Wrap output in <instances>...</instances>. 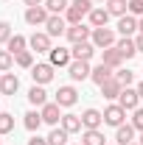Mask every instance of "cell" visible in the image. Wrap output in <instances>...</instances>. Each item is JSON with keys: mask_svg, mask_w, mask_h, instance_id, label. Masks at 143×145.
Listing matches in <instances>:
<instances>
[{"mask_svg": "<svg viewBox=\"0 0 143 145\" xmlns=\"http://www.w3.org/2000/svg\"><path fill=\"white\" fill-rule=\"evenodd\" d=\"M59 103H45V106L39 109V114H42V123H48V126H59V123H62V112H59Z\"/></svg>", "mask_w": 143, "mask_h": 145, "instance_id": "8", "label": "cell"}, {"mask_svg": "<svg viewBox=\"0 0 143 145\" xmlns=\"http://www.w3.org/2000/svg\"><path fill=\"white\" fill-rule=\"evenodd\" d=\"M95 50H98V48H95L90 39H87V42H79V45H73V48H70L73 59H79V61H90V59L95 56Z\"/></svg>", "mask_w": 143, "mask_h": 145, "instance_id": "11", "label": "cell"}, {"mask_svg": "<svg viewBox=\"0 0 143 145\" xmlns=\"http://www.w3.org/2000/svg\"><path fill=\"white\" fill-rule=\"evenodd\" d=\"M28 101H31V106H45V103H48V92L42 89V87H39V84H34V87H31V89H28Z\"/></svg>", "mask_w": 143, "mask_h": 145, "instance_id": "26", "label": "cell"}, {"mask_svg": "<svg viewBox=\"0 0 143 145\" xmlns=\"http://www.w3.org/2000/svg\"><path fill=\"white\" fill-rule=\"evenodd\" d=\"M132 126H135V131H143V109L140 106L132 112Z\"/></svg>", "mask_w": 143, "mask_h": 145, "instance_id": "37", "label": "cell"}, {"mask_svg": "<svg viewBox=\"0 0 143 145\" xmlns=\"http://www.w3.org/2000/svg\"><path fill=\"white\" fill-rule=\"evenodd\" d=\"M23 126L28 128L31 134L39 131V126H42V114H39V112H25V114H23Z\"/></svg>", "mask_w": 143, "mask_h": 145, "instance_id": "28", "label": "cell"}, {"mask_svg": "<svg viewBox=\"0 0 143 145\" xmlns=\"http://www.w3.org/2000/svg\"><path fill=\"white\" fill-rule=\"evenodd\" d=\"M14 67V53H9V50H0V72H9Z\"/></svg>", "mask_w": 143, "mask_h": 145, "instance_id": "34", "label": "cell"}, {"mask_svg": "<svg viewBox=\"0 0 143 145\" xmlns=\"http://www.w3.org/2000/svg\"><path fill=\"white\" fill-rule=\"evenodd\" d=\"M104 8L112 17H124V14H129V0H107Z\"/></svg>", "mask_w": 143, "mask_h": 145, "instance_id": "25", "label": "cell"}, {"mask_svg": "<svg viewBox=\"0 0 143 145\" xmlns=\"http://www.w3.org/2000/svg\"><path fill=\"white\" fill-rule=\"evenodd\" d=\"M68 39H70L73 45H79V42H87L90 36H93V25H84V22H79V25H68Z\"/></svg>", "mask_w": 143, "mask_h": 145, "instance_id": "5", "label": "cell"}, {"mask_svg": "<svg viewBox=\"0 0 143 145\" xmlns=\"http://www.w3.org/2000/svg\"><path fill=\"white\" fill-rule=\"evenodd\" d=\"M11 36H14V34H11V25H9L6 20H0V45H6Z\"/></svg>", "mask_w": 143, "mask_h": 145, "instance_id": "36", "label": "cell"}, {"mask_svg": "<svg viewBox=\"0 0 143 145\" xmlns=\"http://www.w3.org/2000/svg\"><path fill=\"white\" fill-rule=\"evenodd\" d=\"M76 101H79V92L73 89V87H59V89H56V103H59L62 109L73 106Z\"/></svg>", "mask_w": 143, "mask_h": 145, "instance_id": "14", "label": "cell"}, {"mask_svg": "<svg viewBox=\"0 0 143 145\" xmlns=\"http://www.w3.org/2000/svg\"><path fill=\"white\" fill-rule=\"evenodd\" d=\"M68 72H70L73 81H84V78H90L93 67H90V61H79V59H73L70 67H68Z\"/></svg>", "mask_w": 143, "mask_h": 145, "instance_id": "12", "label": "cell"}, {"mask_svg": "<svg viewBox=\"0 0 143 145\" xmlns=\"http://www.w3.org/2000/svg\"><path fill=\"white\" fill-rule=\"evenodd\" d=\"M48 17H51V11L45 8V6H31V8H25V22L28 25H45L48 22Z\"/></svg>", "mask_w": 143, "mask_h": 145, "instance_id": "7", "label": "cell"}, {"mask_svg": "<svg viewBox=\"0 0 143 145\" xmlns=\"http://www.w3.org/2000/svg\"><path fill=\"white\" fill-rule=\"evenodd\" d=\"M135 89H138V95H140V101H143V81L138 84V87H135Z\"/></svg>", "mask_w": 143, "mask_h": 145, "instance_id": "43", "label": "cell"}, {"mask_svg": "<svg viewBox=\"0 0 143 145\" xmlns=\"http://www.w3.org/2000/svg\"><path fill=\"white\" fill-rule=\"evenodd\" d=\"M135 31H138V20L132 17V14L118 17V34H121V36H132Z\"/></svg>", "mask_w": 143, "mask_h": 145, "instance_id": "21", "label": "cell"}, {"mask_svg": "<svg viewBox=\"0 0 143 145\" xmlns=\"http://www.w3.org/2000/svg\"><path fill=\"white\" fill-rule=\"evenodd\" d=\"M115 48H118V53L124 56V61H126V59H132V56H138V45H135L132 36H121V39L115 42Z\"/></svg>", "mask_w": 143, "mask_h": 145, "instance_id": "15", "label": "cell"}, {"mask_svg": "<svg viewBox=\"0 0 143 145\" xmlns=\"http://www.w3.org/2000/svg\"><path fill=\"white\" fill-rule=\"evenodd\" d=\"M31 78H34V84L45 87L48 81H54V64H51V61H42V64H34V67H31Z\"/></svg>", "mask_w": 143, "mask_h": 145, "instance_id": "2", "label": "cell"}, {"mask_svg": "<svg viewBox=\"0 0 143 145\" xmlns=\"http://www.w3.org/2000/svg\"><path fill=\"white\" fill-rule=\"evenodd\" d=\"M45 34L48 36H65L68 34V20L62 14H51L48 22H45Z\"/></svg>", "mask_w": 143, "mask_h": 145, "instance_id": "4", "label": "cell"}, {"mask_svg": "<svg viewBox=\"0 0 143 145\" xmlns=\"http://www.w3.org/2000/svg\"><path fill=\"white\" fill-rule=\"evenodd\" d=\"M87 17H90V25H93V28H104V25L109 22V17H112V14H109L104 6H98V8H93V11H90Z\"/></svg>", "mask_w": 143, "mask_h": 145, "instance_id": "18", "label": "cell"}, {"mask_svg": "<svg viewBox=\"0 0 143 145\" xmlns=\"http://www.w3.org/2000/svg\"><path fill=\"white\" fill-rule=\"evenodd\" d=\"M51 64L54 67H70V61H73V53L68 50V48H51Z\"/></svg>", "mask_w": 143, "mask_h": 145, "instance_id": "13", "label": "cell"}, {"mask_svg": "<svg viewBox=\"0 0 143 145\" xmlns=\"http://www.w3.org/2000/svg\"><path fill=\"white\" fill-rule=\"evenodd\" d=\"M25 6L31 8V6H45V0H25Z\"/></svg>", "mask_w": 143, "mask_h": 145, "instance_id": "42", "label": "cell"}, {"mask_svg": "<svg viewBox=\"0 0 143 145\" xmlns=\"http://www.w3.org/2000/svg\"><path fill=\"white\" fill-rule=\"evenodd\" d=\"M129 14L132 17H143V0H129Z\"/></svg>", "mask_w": 143, "mask_h": 145, "instance_id": "38", "label": "cell"}, {"mask_svg": "<svg viewBox=\"0 0 143 145\" xmlns=\"http://www.w3.org/2000/svg\"><path fill=\"white\" fill-rule=\"evenodd\" d=\"M14 61H17L20 67L31 70V67H34V53H31V50H23V53H17V56H14Z\"/></svg>", "mask_w": 143, "mask_h": 145, "instance_id": "33", "label": "cell"}, {"mask_svg": "<svg viewBox=\"0 0 143 145\" xmlns=\"http://www.w3.org/2000/svg\"><path fill=\"white\" fill-rule=\"evenodd\" d=\"M101 123H104V112H98V109H87L81 114V126L84 128H101Z\"/></svg>", "mask_w": 143, "mask_h": 145, "instance_id": "17", "label": "cell"}, {"mask_svg": "<svg viewBox=\"0 0 143 145\" xmlns=\"http://www.w3.org/2000/svg\"><path fill=\"white\" fill-rule=\"evenodd\" d=\"M70 6H76V8H81V11H93V8H95V6H93V0H70Z\"/></svg>", "mask_w": 143, "mask_h": 145, "instance_id": "39", "label": "cell"}, {"mask_svg": "<svg viewBox=\"0 0 143 145\" xmlns=\"http://www.w3.org/2000/svg\"><path fill=\"white\" fill-rule=\"evenodd\" d=\"M98 3H107V0H98Z\"/></svg>", "mask_w": 143, "mask_h": 145, "instance_id": "47", "label": "cell"}, {"mask_svg": "<svg viewBox=\"0 0 143 145\" xmlns=\"http://www.w3.org/2000/svg\"><path fill=\"white\" fill-rule=\"evenodd\" d=\"M90 42H93L98 50H107V48H115V42H118V39H115V31L104 25V28H93V36H90Z\"/></svg>", "mask_w": 143, "mask_h": 145, "instance_id": "1", "label": "cell"}, {"mask_svg": "<svg viewBox=\"0 0 143 145\" xmlns=\"http://www.w3.org/2000/svg\"><path fill=\"white\" fill-rule=\"evenodd\" d=\"M28 145H48V137H45V140H42V137H39V134H36V137H31V140H28Z\"/></svg>", "mask_w": 143, "mask_h": 145, "instance_id": "40", "label": "cell"}, {"mask_svg": "<svg viewBox=\"0 0 143 145\" xmlns=\"http://www.w3.org/2000/svg\"><path fill=\"white\" fill-rule=\"evenodd\" d=\"M138 31H140V34H143V17L138 20Z\"/></svg>", "mask_w": 143, "mask_h": 145, "instance_id": "44", "label": "cell"}, {"mask_svg": "<svg viewBox=\"0 0 143 145\" xmlns=\"http://www.w3.org/2000/svg\"><path fill=\"white\" fill-rule=\"evenodd\" d=\"M28 48L36 50V53H51V36L45 34V31H34V34L28 36Z\"/></svg>", "mask_w": 143, "mask_h": 145, "instance_id": "6", "label": "cell"}, {"mask_svg": "<svg viewBox=\"0 0 143 145\" xmlns=\"http://www.w3.org/2000/svg\"><path fill=\"white\" fill-rule=\"evenodd\" d=\"M25 48H28V39H25V36H20V34H14L9 42H6V50H9V53H14V56L23 53Z\"/></svg>", "mask_w": 143, "mask_h": 145, "instance_id": "27", "label": "cell"}, {"mask_svg": "<svg viewBox=\"0 0 143 145\" xmlns=\"http://www.w3.org/2000/svg\"><path fill=\"white\" fill-rule=\"evenodd\" d=\"M14 131V114L0 112V134H11Z\"/></svg>", "mask_w": 143, "mask_h": 145, "instance_id": "32", "label": "cell"}, {"mask_svg": "<svg viewBox=\"0 0 143 145\" xmlns=\"http://www.w3.org/2000/svg\"><path fill=\"white\" fill-rule=\"evenodd\" d=\"M129 145H140V142H138V140H135V142H129Z\"/></svg>", "mask_w": 143, "mask_h": 145, "instance_id": "46", "label": "cell"}, {"mask_svg": "<svg viewBox=\"0 0 143 145\" xmlns=\"http://www.w3.org/2000/svg\"><path fill=\"white\" fill-rule=\"evenodd\" d=\"M115 78H118L124 87H132V81H135V72H132V70H118V72H115Z\"/></svg>", "mask_w": 143, "mask_h": 145, "instance_id": "35", "label": "cell"}, {"mask_svg": "<svg viewBox=\"0 0 143 145\" xmlns=\"http://www.w3.org/2000/svg\"><path fill=\"white\" fill-rule=\"evenodd\" d=\"M68 6H70V0H45V8H48L51 14H65Z\"/></svg>", "mask_w": 143, "mask_h": 145, "instance_id": "31", "label": "cell"}, {"mask_svg": "<svg viewBox=\"0 0 143 145\" xmlns=\"http://www.w3.org/2000/svg\"><path fill=\"white\" fill-rule=\"evenodd\" d=\"M138 142H140V145H143V131H140V140H138Z\"/></svg>", "mask_w": 143, "mask_h": 145, "instance_id": "45", "label": "cell"}, {"mask_svg": "<svg viewBox=\"0 0 143 145\" xmlns=\"http://www.w3.org/2000/svg\"><path fill=\"white\" fill-rule=\"evenodd\" d=\"M124 120H126V109L121 106V103H112V106L104 109V123L107 126H124Z\"/></svg>", "mask_w": 143, "mask_h": 145, "instance_id": "3", "label": "cell"}, {"mask_svg": "<svg viewBox=\"0 0 143 145\" xmlns=\"http://www.w3.org/2000/svg\"><path fill=\"white\" fill-rule=\"evenodd\" d=\"M0 137H3V134H0ZM0 145H3V142H0Z\"/></svg>", "mask_w": 143, "mask_h": 145, "instance_id": "48", "label": "cell"}, {"mask_svg": "<svg viewBox=\"0 0 143 145\" xmlns=\"http://www.w3.org/2000/svg\"><path fill=\"white\" fill-rule=\"evenodd\" d=\"M84 17H87V11H81V8H76V6H68V11H65V20H68V25H79Z\"/></svg>", "mask_w": 143, "mask_h": 145, "instance_id": "30", "label": "cell"}, {"mask_svg": "<svg viewBox=\"0 0 143 145\" xmlns=\"http://www.w3.org/2000/svg\"><path fill=\"white\" fill-rule=\"evenodd\" d=\"M68 137H70V134H68L62 126H59V128L54 126V131L48 134V145H68Z\"/></svg>", "mask_w": 143, "mask_h": 145, "instance_id": "29", "label": "cell"}, {"mask_svg": "<svg viewBox=\"0 0 143 145\" xmlns=\"http://www.w3.org/2000/svg\"><path fill=\"white\" fill-rule=\"evenodd\" d=\"M98 89H101V98H107V101H118V95L124 92V84H121V81L112 75L109 81H104V84L98 87Z\"/></svg>", "mask_w": 143, "mask_h": 145, "instance_id": "9", "label": "cell"}, {"mask_svg": "<svg viewBox=\"0 0 143 145\" xmlns=\"http://www.w3.org/2000/svg\"><path fill=\"white\" fill-rule=\"evenodd\" d=\"M112 75H115V72H112V67H107L104 61H101V64H95V67H93V72H90V78H93V81H95L98 87H101L104 81H109Z\"/></svg>", "mask_w": 143, "mask_h": 145, "instance_id": "23", "label": "cell"}, {"mask_svg": "<svg viewBox=\"0 0 143 145\" xmlns=\"http://www.w3.org/2000/svg\"><path fill=\"white\" fill-rule=\"evenodd\" d=\"M81 145H107L101 128H84L81 131Z\"/></svg>", "mask_w": 143, "mask_h": 145, "instance_id": "20", "label": "cell"}, {"mask_svg": "<svg viewBox=\"0 0 143 145\" xmlns=\"http://www.w3.org/2000/svg\"><path fill=\"white\" fill-rule=\"evenodd\" d=\"M135 45H138V53H143V34L135 36Z\"/></svg>", "mask_w": 143, "mask_h": 145, "instance_id": "41", "label": "cell"}, {"mask_svg": "<svg viewBox=\"0 0 143 145\" xmlns=\"http://www.w3.org/2000/svg\"><path fill=\"white\" fill-rule=\"evenodd\" d=\"M59 126L65 128V131H68V134H76V131H81V114H62V123H59Z\"/></svg>", "mask_w": 143, "mask_h": 145, "instance_id": "24", "label": "cell"}, {"mask_svg": "<svg viewBox=\"0 0 143 145\" xmlns=\"http://www.w3.org/2000/svg\"><path fill=\"white\" fill-rule=\"evenodd\" d=\"M79 145H81V142H79Z\"/></svg>", "mask_w": 143, "mask_h": 145, "instance_id": "49", "label": "cell"}, {"mask_svg": "<svg viewBox=\"0 0 143 145\" xmlns=\"http://www.w3.org/2000/svg\"><path fill=\"white\" fill-rule=\"evenodd\" d=\"M115 142H118V145H129V142H135V126H132V123L118 126V131H115Z\"/></svg>", "mask_w": 143, "mask_h": 145, "instance_id": "22", "label": "cell"}, {"mask_svg": "<svg viewBox=\"0 0 143 145\" xmlns=\"http://www.w3.org/2000/svg\"><path fill=\"white\" fill-rule=\"evenodd\" d=\"M101 61H104L107 67H112V70H118V67L124 64V56L118 53V48H107V50H101Z\"/></svg>", "mask_w": 143, "mask_h": 145, "instance_id": "19", "label": "cell"}, {"mask_svg": "<svg viewBox=\"0 0 143 145\" xmlns=\"http://www.w3.org/2000/svg\"><path fill=\"white\" fill-rule=\"evenodd\" d=\"M17 89H20V78L14 72H3L0 75V92L3 95H14Z\"/></svg>", "mask_w": 143, "mask_h": 145, "instance_id": "16", "label": "cell"}, {"mask_svg": "<svg viewBox=\"0 0 143 145\" xmlns=\"http://www.w3.org/2000/svg\"><path fill=\"white\" fill-rule=\"evenodd\" d=\"M118 103H121L126 112H135V109H138V103H140V95H138V89H132V87H124V92L118 95Z\"/></svg>", "mask_w": 143, "mask_h": 145, "instance_id": "10", "label": "cell"}]
</instances>
